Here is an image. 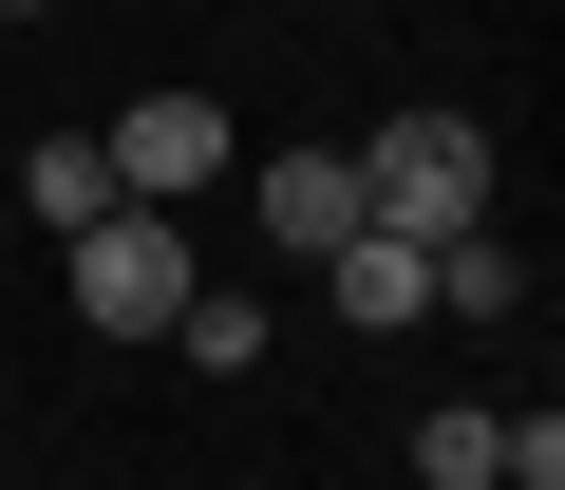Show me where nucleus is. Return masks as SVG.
I'll use <instances>...</instances> for the list:
<instances>
[{
	"instance_id": "1",
	"label": "nucleus",
	"mask_w": 565,
	"mask_h": 490,
	"mask_svg": "<svg viewBox=\"0 0 565 490\" xmlns=\"http://www.w3.org/2000/svg\"><path fill=\"white\" fill-rule=\"evenodd\" d=\"M340 170H359V226H396V245L490 226V132L471 114H377V151H340Z\"/></svg>"
},
{
	"instance_id": "2",
	"label": "nucleus",
	"mask_w": 565,
	"mask_h": 490,
	"mask_svg": "<svg viewBox=\"0 0 565 490\" xmlns=\"http://www.w3.org/2000/svg\"><path fill=\"white\" fill-rule=\"evenodd\" d=\"M189 284H207V265H189V207H95V226H76V321H95V340H170Z\"/></svg>"
},
{
	"instance_id": "3",
	"label": "nucleus",
	"mask_w": 565,
	"mask_h": 490,
	"mask_svg": "<svg viewBox=\"0 0 565 490\" xmlns=\"http://www.w3.org/2000/svg\"><path fill=\"white\" fill-rule=\"evenodd\" d=\"M95 151H114L132 207H189V189H226V95H132Z\"/></svg>"
},
{
	"instance_id": "4",
	"label": "nucleus",
	"mask_w": 565,
	"mask_h": 490,
	"mask_svg": "<svg viewBox=\"0 0 565 490\" xmlns=\"http://www.w3.org/2000/svg\"><path fill=\"white\" fill-rule=\"evenodd\" d=\"M245 207H264V245H302V265H321V245H359V170H340V151H264Z\"/></svg>"
},
{
	"instance_id": "5",
	"label": "nucleus",
	"mask_w": 565,
	"mask_h": 490,
	"mask_svg": "<svg viewBox=\"0 0 565 490\" xmlns=\"http://www.w3.org/2000/svg\"><path fill=\"white\" fill-rule=\"evenodd\" d=\"M321 302H340L359 340H396V321H434V245H396V226H359V245H321Z\"/></svg>"
},
{
	"instance_id": "6",
	"label": "nucleus",
	"mask_w": 565,
	"mask_h": 490,
	"mask_svg": "<svg viewBox=\"0 0 565 490\" xmlns=\"http://www.w3.org/2000/svg\"><path fill=\"white\" fill-rule=\"evenodd\" d=\"M415 490H509V415L490 396H434L415 415Z\"/></svg>"
},
{
	"instance_id": "7",
	"label": "nucleus",
	"mask_w": 565,
	"mask_h": 490,
	"mask_svg": "<svg viewBox=\"0 0 565 490\" xmlns=\"http://www.w3.org/2000/svg\"><path fill=\"white\" fill-rule=\"evenodd\" d=\"M20 207H39V226H95V207H132V189H114L95 132H39V151H20Z\"/></svg>"
},
{
	"instance_id": "8",
	"label": "nucleus",
	"mask_w": 565,
	"mask_h": 490,
	"mask_svg": "<svg viewBox=\"0 0 565 490\" xmlns=\"http://www.w3.org/2000/svg\"><path fill=\"white\" fill-rule=\"evenodd\" d=\"M509 302H527V265H509L490 226H452V245H434V321H509Z\"/></svg>"
},
{
	"instance_id": "9",
	"label": "nucleus",
	"mask_w": 565,
	"mask_h": 490,
	"mask_svg": "<svg viewBox=\"0 0 565 490\" xmlns=\"http://www.w3.org/2000/svg\"><path fill=\"white\" fill-rule=\"evenodd\" d=\"M170 340H189L207 377H245V359H264V302H245V284H189V302H170Z\"/></svg>"
},
{
	"instance_id": "10",
	"label": "nucleus",
	"mask_w": 565,
	"mask_h": 490,
	"mask_svg": "<svg viewBox=\"0 0 565 490\" xmlns=\"http://www.w3.org/2000/svg\"><path fill=\"white\" fill-rule=\"evenodd\" d=\"M0 20H57V0H0Z\"/></svg>"
}]
</instances>
